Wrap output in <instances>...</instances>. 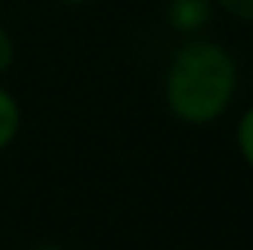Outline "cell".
I'll return each mask as SVG.
<instances>
[{"label": "cell", "mask_w": 253, "mask_h": 250, "mask_svg": "<svg viewBox=\"0 0 253 250\" xmlns=\"http://www.w3.org/2000/svg\"><path fill=\"white\" fill-rule=\"evenodd\" d=\"M236 85L233 56L212 42L186 44L168 74V103L171 109L191 124H206L218 118Z\"/></svg>", "instance_id": "1"}, {"label": "cell", "mask_w": 253, "mask_h": 250, "mask_svg": "<svg viewBox=\"0 0 253 250\" xmlns=\"http://www.w3.org/2000/svg\"><path fill=\"white\" fill-rule=\"evenodd\" d=\"M212 15V6L209 0H168V24L183 30V33H191L197 27H203Z\"/></svg>", "instance_id": "2"}, {"label": "cell", "mask_w": 253, "mask_h": 250, "mask_svg": "<svg viewBox=\"0 0 253 250\" xmlns=\"http://www.w3.org/2000/svg\"><path fill=\"white\" fill-rule=\"evenodd\" d=\"M15 132H18V106L6 91H0V150L15 138Z\"/></svg>", "instance_id": "3"}, {"label": "cell", "mask_w": 253, "mask_h": 250, "mask_svg": "<svg viewBox=\"0 0 253 250\" xmlns=\"http://www.w3.org/2000/svg\"><path fill=\"white\" fill-rule=\"evenodd\" d=\"M239 147H242L245 159L253 165V109L242 118V124H239Z\"/></svg>", "instance_id": "4"}, {"label": "cell", "mask_w": 253, "mask_h": 250, "mask_svg": "<svg viewBox=\"0 0 253 250\" xmlns=\"http://www.w3.org/2000/svg\"><path fill=\"white\" fill-rule=\"evenodd\" d=\"M221 6L242 21H253V0H221Z\"/></svg>", "instance_id": "5"}, {"label": "cell", "mask_w": 253, "mask_h": 250, "mask_svg": "<svg viewBox=\"0 0 253 250\" xmlns=\"http://www.w3.org/2000/svg\"><path fill=\"white\" fill-rule=\"evenodd\" d=\"M12 56H15V47H12V39L0 30V74L12 65Z\"/></svg>", "instance_id": "6"}, {"label": "cell", "mask_w": 253, "mask_h": 250, "mask_svg": "<svg viewBox=\"0 0 253 250\" xmlns=\"http://www.w3.org/2000/svg\"><path fill=\"white\" fill-rule=\"evenodd\" d=\"M62 3H71V6H77V3H88V0H62Z\"/></svg>", "instance_id": "7"}, {"label": "cell", "mask_w": 253, "mask_h": 250, "mask_svg": "<svg viewBox=\"0 0 253 250\" xmlns=\"http://www.w3.org/2000/svg\"><path fill=\"white\" fill-rule=\"evenodd\" d=\"M42 250H56V248H42Z\"/></svg>", "instance_id": "8"}]
</instances>
